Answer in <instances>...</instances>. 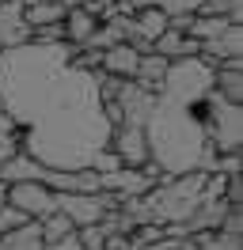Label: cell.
I'll use <instances>...</instances> for the list:
<instances>
[{
    "label": "cell",
    "mask_w": 243,
    "mask_h": 250,
    "mask_svg": "<svg viewBox=\"0 0 243 250\" xmlns=\"http://www.w3.org/2000/svg\"><path fill=\"white\" fill-rule=\"evenodd\" d=\"M30 42V27L23 19V0H4L0 4V49H15Z\"/></svg>",
    "instance_id": "9c48e42d"
},
{
    "label": "cell",
    "mask_w": 243,
    "mask_h": 250,
    "mask_svg": "<svg viewBox=\"0 0 243 250\" xmlns=\"http://www.w3.org/2000/svg\"><path fill=\"white\" fill-rule=\"evenodd\" d=\"M205 178H209L205 171H190V174H179V178H160V182L145 193L152 224H160V228L186 224V220L194 216V208L201 205Z\"/></svg>",
    "instance_id": "7a4b0ae2"
},
{
    "label": "cell",
    "mask_w": 243,
    "mask_h": 250,
    "mask_svg": "<svg viewBox=\"0 0 243 250\" xmlns=\"http://www.w3.org/2000/svg\"><path fill=\"white\" fill-rule=\"evenodd\" d=\"M243 27H228L224 34H217L209 42H201V61L209 68H220V64H232V61H243Z\"/></svg>",
    "instance_id": "ba28073f"
},
{
    "label": "cell",
    "mask_w": 243,
    "mask_h": 250,
    "mask_svg": "<svg viewBox=\"0 0 243 250\" xmlns=\"http://www.w3.org/2000/svg\"><path fill=\"white\" fill-rule=\"evenodd\" d=\"M0 250H46L38 224L27 220V224H19V228H12V231H4L0 235Z\"/></svg>",
    "instance_id": "5bb4252c"
},
{
    "label": "cell",
    "mask_w": 243,
    "mask_h": 250,
    "mask_svg": "<svg viewBox=\"0 0 243 250\" xmlns=\"http://www.w3.org/2000/svg\"><path fill=\"white\" fill-rule=\"evenodd\" d=\"M213 95H217L220 103L243 106V61H232V64L213 68Z\"/></svg>",
    "instance_id": "8fae6325"
},
{
    "label": "cell",
    "mask_w": 243,
    "mask_h": 250,
    "mask_svg": "<svg viewBox=\"0 0 243 250\" xmlns=\"http://www.w3.org/2000/svg\"><path fill=\"white\" fill-rule=\"evenodd\" d=\"M137 64H141V53H137L133 46H114L106 49L103 57H99V72H106V76H118V80H133L137 76Z\"/></svg>",
    "instance_id": "7c38bea8"
},
{
    "label": "cell",
    "mask_w": 243,
    "mask_h": 250,
    "mask_svg": "<svg viewBox=\"0 0 243 250\" xmlns=\"http://www.w3.org/2000/svg\"><path fill=\"white\" fill-rule=\"evenodd\" d=\"M103 250H133V243H129V235H106Z\"/></svg>",
    "instance_id": "44dd1931"
},
{
    "label": "cell",
    "mask_w": 243,
    "mask_h": 250,
    "mask_svg": "<svg viewBox=\"0 0 243 250\" xmlns=\"http://www.w3.org/2000/svg\"><path fill=\"white\" fill-rule=\"evenodd\" d=\"M73 57L69 42L0 49V106L15 125L19 152L46 171H91L114 133L103 118L95 72L76 68Z\"/></svg>",
    "instance_id": "6da1fadb"
},
{
    "label": "cell",
    "mask_w": 243,
    "mask_h": 250,
    "mask_svg": "<svg viewBox=\"0 0 243 250\" xmlns=\"http://www.w3.org/2000/svg\"><path fill=\"white\" fill-rule=\"evenodd\" d=\"M167 68H171V61L167 57H160V53H145L141 57V64H137V83L145 87V91H160V83H164V76H167Z\"/></svg>",
    "instance_id": "9a60e30c"
},
{
    "label": "cell",
    "mask_w": 243,
    "mask_h": 250,
    "mask_svg": "<svg viewBox=\"0 0 243 250\" xmlns=\"http://www.w3.org/2000/svg\"><path fill=\"white\" fill-rule=\"evenodd\" d=\"M110 152L118 156L122 167H129V171H141L145 163H148V141H145V129H137V125H122L110 133Z\"/></svg>",
    "instance_id": "52a82bcc"
},
{
    "label": "cell",
    "mask_w": 243,
    "mask_h": 250,
    "mask_svg": "<svg viewBox=\"0 0 243 250\" xmlns=\"http://www.w3.org/2000/svg\"><path fill=\"white\" fill-rule=\"evenodd\" d=\"M160 250H197V247H194V239H164Z\"/></svg>",
    "instance_id": "7402d4cb"
},
{
    "label": "cell",
    "mask_w": 243,
    "mask_h": 250,
    "mask_svg": "<svg viewBox=\"0 0 243 250\" xmlns=\"http://www.w3.org/2000/svg\"><path fill=\"white\" fill-rule=\"evenodd\" d=\"M42 186L49 193H99V174L95 171H46Z\"/></svg>",
    "instance_id": "30bf717a"
},
{
    "label": "cell",
    "mask_w": 243,
    "mask_h": 250,
    "mask_svg": "<svg viewBox=\"0 0 243 250\" xmlns=\"http://www.w3.org/2000/svg\"><path fill=\"white\" fill-rule=\"evenodd\" d=\"M133 12H145V8H160V0H129Z\"/></svg>",
    "instance_id": "cb8c5ba5"
},
{
    "label": "cell",
    "mask_w": 243,
    "mask_h": 250,
    "mask_svg": "<svg viewBox=\"0 0 243 250\" xmlns=\"http://www.w3.org/2000/svg\"><path fill=\"white\" fill-rule=\"evenodd\" d=\"M46 250H84V247H80V239H76V231H73L69 239H61V243H49Z\"/></svg>",
    "instance_id": "603a6c76"
},
{
    "label": "cell",
    "mask_w": 243,
    "mask_h": 250,
    "mask_svg": "<svg viewBox=\"0 0 243 250\" xmlns=\"http://www.w3.org/2000/svg\"><path fill=\"white\" fill-rule=\"evenodd\" d=\"M19 224H27V220L19 216L15 208H8V205H0V235H4V231H12V228H19Z\"/></svg>",
    "instance_id": "ffe728a7"
},
{
    "label": "cell",
    "mask_w": 243,
    "mask_h": 250,
    "mask_svg": "<svg viewBox=\"0 0 243 250\" xmlns=\"http://www.w3.org/2000/svg\"><path fill=\"white\" fill-rule=\"evenodd\" d=\"M76 239H80V247H84V250H103L106 231L99 228V224H91V228H80V231H76Z\"/></svg>",
    "instance_id": "d6986e66"
},
{
    "label": "cell",
    "mask_w": 243,
    "mask_h": 250,
    "mask_svg": "<svg viewBox=\"0 0 243 250\" xmlns=\"http://www.w3.org/2000/svg\"><path fill=\"white\" fill-rule=\"evenodd\" d=\"M38 231H42V243L49 247V243H61V239H69V235L76 231L69 220L61 216V212H49L46 220H38Z\"/></svg>",
    "instance_id": "2e32d148"
},
{
    "label": "cell",
    "mask_w": 243,
    "mask_h": 250,
    "mask_svg": "<svg viewBox=\"0 0 243 250\" xmlns=\"http://www.w3.org/2000/svg\"><path fill=\"white\" fill-rule=\"evenodd\" d=\"M57 197L49 193V189L42 186V182H12L8 186V197H4V205L8 208H15L23 220H46L49 212H57Z\"/></svg>",
    "instance_id": "5b68a950"
},
{
    "label": "cell",
    "mask_w": 243,
    "mask_h": 250,
    "mask_svg": "<svg viewBox=\"0 0 243 250\" xmlns=\"http://www.w3.org/2000/svg\"><path fill=\"white\" fill-rule=\"evenodd\" d=\"M42 174H46V167H38V163L27 159L23 152H15V156L0 167V182H4V186H12V182H42Z\"/></svg>",
    "instance_id": "4fadbf2b"
},
{
    "label": "cell",
    "mask_w": 243,
    "mask_h": 250,
    "mask_svg": "<svg viewBox=\"0 0 243 250\" xmlns=\"http://www.w3.org/2000/svg\"><path fill=\"white\" fill-rule=\"evenodd\" d=\"M118 110H122V125H137L145 129L152 118V106H156V95L145 91L137 80H122V91H118Z\"/></svg>",
    "instance_id": "8992f818"
},
{
    "label": "cell",
    "mask_w": 243,
    "mask_h": 250,
    "mask_svg": "<svg viewBox=\"0 0 243 250\" xmlns=\"http://www.w3.org/2000/svg\"><path fill=\"white\" fill-rule=\"evenodd\" d=\"M197 250H243V239L236 235H224V231H201V235H190Z\"/></svg>",
    "instance_id": "e0dca14e"
},
{
    "label": "cell",
    "mask_w": 243,
    "mask_h": 250,
    "mask_svg": "<svg viewBox=\"0 0 243 250\" xmlns=\"http://www.w3.org/2000/svg\"><path fill=\"white\" fill-rule=\"evenodd\" d=\"M53 197H57V201H53L57 212L73 224L76 231L99 224L106 212L118 208V197H114V193H103V189H99V193H53Z\"/></svg>",
    "instance_id": "277c9868"
},
{
    "label": "cell",
    "mask_w": 243,
    "mask_h": 250,
    "mask_svg": "<svg viewBox=\"0 0 243 250\" xmlns=\"http://www.w3.org/2000/svg\"><path fill=\"white\" fill-rule=\"evenodd\" d=\"M205 137L217 148V156L240 152V144H243V106L220 103L209 91V103H205Z\"/></svg>",
    "instance_id": "3957f363"
},
{
    "label": "cell",
    "mask_w": 243,
    "mask_h": 250,
    "mask_svg": "<svg viewBox=\"0 0 243 250\" xmlns=\"http://www.w3.org/2000/svg\"><path fill=\"white\" fill-rule=\"evenodd\" d=\"M197 8H201V0H160V12L167 19L171 16H197Z\"/></svg>",
    "instance_id": "ac0fdd59"
}]
</instances>
